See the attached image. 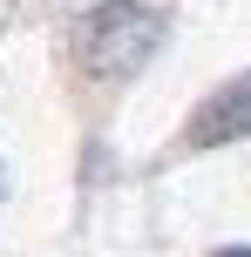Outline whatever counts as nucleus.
Returning a JSON list of instances; mask_svg holds the SVG:
<instances>
[{
	"mask_svg": "<svg viewBox=\"0 0 251 257\" xmlns=\"http://www.w3.org/2000/svg\"><path fill=\"white\" fill-rule=\"evenodd\" d=\"M163 34H170L163 7H149V0H102V7L81 14L75 54H81V68H89L95 81H129L136 68L163 48Z\"/></svg>",
	"mask_w": 251,
	"mask_h": 257,
	"instance_id": "nucleus-1",
	"label": "nucleus"
},
{
	"mask_svg": "<svg viewBox=\"0 0 251 257\" xmlns=\"http://www.w3.org/2000/svg\"><path fill=\"white\" fill-rule=\"evenodd\" d=\"M244 136H251V68L231 75L224 88H211L197 102V115H190V128H184L190 149H224V142H244Z\"/></svg>",
	"mask_w": 251,
	"mask_h": 257,
	"instance_id": "nucleus-2",
	"label": "nucleus"
},
{
	"mask_svg": "<svg viewBox=\"0 0 251 257\" xmlns=\"http://www.w3.org/2000/svg\"><path fill=\"white\" fill-rule=\"evenodd\" d=\"M211 257H251V244H231V250H211Z\"/></svg>",
	"mask_w": 251,
	"mask_h": 257,
	"instance_id": "nucleus-3",
	"label": "nucleus"
}]
</instances>
